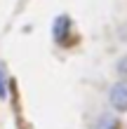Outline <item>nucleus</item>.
I'll use <instances>...</instances> for the list:
<instances>
[{
	"label": "nucleus",
	"mask_w": 127,
	"mask_h": 129,
	"mask_svg": "<svg viewBox=\"0 0 127 129\" xmlns=\"http://www.w3.org/2000/svg\"><path fill=\"white\" fill-rule=\"evenodd\" d=\"M111 106L115 110H127V82H115L111 87Z\"/></svg>",
	"instance_id": "f257e3e1"
},
{
	"label": "nucleus",
	"mask_w": 127,
	"mask_h": 129,
	"mask_svg": "<svg viewBox=\"0 0 127 129\" xmlns=\"http://www.w3.org/2000/svg\"><path fill=\"white\" fill-rule=\"evenodd\" d=\"M99 129H115V122H113L111 117H104L101 124H99Z\"/></svg>",
	"instance_id": "20e7f679"
},
{
	"label": "nucleus",
	"mask_w": 127,
	"mask_h": 129,
	"mask_svg": "<svg viewBox=\"0 0 127 129\" xmlns=\"http://www.w3.org/2000/svg\"><path fill=\"white\" fill-rule=\"evenodd\" d=\"M66 31H68V19H66V17H59L54 21V38H57V40H64V38H66Z\"/></svg>",
	"instance_id": "f03ea898"
},
{
	"label": "nucleus",
	"mask_w": 127,
	"mask_h": 129,
	"mask_svg": "<svg viewBox=\"0 0 127 129\" xmlns=\"http://www.w3.org/2000/svg\"><path fill=\"white\" fill-rule=\"evenodd\" d=\"M5 96H7V73L0 66V99H5Z\"/></svg>",
	"instance_id": "7ed1b4c3"
}]
</instances>
